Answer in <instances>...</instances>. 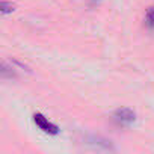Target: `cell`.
<instances>
[{"instance_id":"cell-1","label":"cell","mask_w":154,"mask_h":154,"mask_svg":"<svg viewBox=\"0 0 154 154\" xmlns=\"http://www.w3.org/2000/svg\"><path fill=\"white\" fill-rule=\"evenodd\" d=\"M134 119H136V115H134V112H133L131 109H128V107L118 109V110H115V113H113V121H115L118 125H121V127H128V125H131V124L134 122Z\"/></svg>"},{"instance_id":"cell-3","label":"cell","mask_w":154,"mask_h":154,"mask_svg":"<svg viewBox=\"0 0 154 154\" xmlns=\"http://www.w3.org/2000/svg\"><path fill=\"white\" fill-rule=\"evenodd\" d=\"M145 26L152 30L154 29V6H149L146 9V14H145Z\"/></svg>"},{"instance_id":"cell-4","label":"cell","mask_w":154,"mask_h":154,"mask_svg":"<svg viewBox=\"0 0 154 154\" xmlns=\"http://www.w3.org/2000/svg\"><path fill=\"white\" fill-rule=\"evenodd\" d=\"M12 11H14V5H12L11 2H6V0H3V2H2V14L6 15V14H9V12H12Z\"/></svg>"},{"instance_id":"cell-5","label":"cell","mask_w":154,"mask_h":154,"mask_svg":"<svg viewBox=\"0 0 154 154\" xmlns=\"http://www.w3.org/2000/svg\"><path fill=\"white\" fill-rule=\"evenodd\" d=\"M92 2H98V0H92Z\"/></svg>"},{"instance_id":"cell-2","label":"cell","mask_w":154,"mask_h":154,"mask_svg":"<svg viewBox=\"0 0 154 154\" xmlns=\"http://www.w3.org/2000/svg\"><path fill=\"white\" fill-rule=\"evenodd\" d=\"M33 122L39 127V130H42L47 134H57L59 133V127L53 122H50L42 113H35L33 115Z\"/></svg>"}]
</instances>
